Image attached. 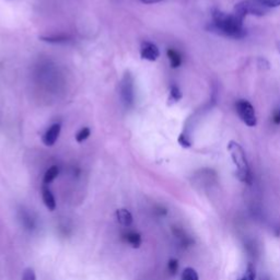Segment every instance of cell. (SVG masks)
<instances>
[{"label": "cell", "mask_w": 280, "mask_h": 280, "mask_svg": "<svg viewBox=\"0 0 280 280\" xmlns=\"http://www.w3.org/2000/svg\"><path fill=\"white\" fill-rule=\"evenodd\" d=\"M181 280H199L198 274L194 268H185L184 272L182 273V277Z\"/></svg>", "instance_id": "4fadbf2b"}, {"label": "cell", "mask_w": 280, "mask_h": 280, "mask_svg": "<svg viewBox=\"0 0 280 280\" xmlns=\"http://www.w3.org/2000/svg\"><path fill=\"white\" fill-rule=\"evenodd\" d=\"M90 134H91L90 128L83 127V128L80 129V131L78 132V134L76 135V140H77L78 142H83L84 140H87L89 138Z\"/></svg>", "instance_id": "5bb4252c"}, {"label": "cell", "mask_w": 280, "mask_h": 280, "mask_svg": "<svg viewBox=\"0 0 280 280\" xmlns=\"http://www.w3.org/2000/svg\"><path fill=\"white\" fill-rule=\"evenodd\" d=\"M125 240L133 249H138L141 245V236H140L139 233L134 232V231H131V232L125 234Z\"/></svg>", "instance_id": "30bf717a"}, {"label": "cell", "mask_w": 280, "mask_h": 280, "mask_svg": "<svg viewBox=\"0 0 280 280\" xmlns=\"http://www.w3.org/2000/svg\"><path fill=\"white\" fill-rule=\"evenodd\" d=\"M168 57H169V61L171 64V67L172 68H179L182 64V56L180 55V53L173 50V48H169L168 52Z\"/></svg>", "instance_id": "8fae6325"}, {"label": "cell", "mask_w": 280, "mask_h": 280, "mask_svg": "<svg viewBox=\"0 0 280 280\" xmlns=\"http://www.w3.org/2000/svg\"><path fill=\"white\" fill-rule=\"evenodd\" d=\"M22 280H36V276H35V273L33 269L26 268L23 273Z\"/></svg>", "instance_id": "d6986e66"}, {"label": "cell", "mask_w": 280, "mask_h": 280, "mask_svg": "<svg viewBox=\"0 0 280 280\" xmlns=\"http://www.w3.org/2000/svg\"><path fill=\"white\" fill-rule=\"evenodd\" d=\"M117 221L124 227H129L133 223V216L127 209H118L116 211Z\"/></svg>", "instance_id": "9c48e42d"}, {"label": "cell", "mask_w": 280, "mask_h": 280, "mask_svg": "<svg viewBox=\"0 0 280 280\" xmlns=\"http://www.w3.org/2000/svg\"><path fill=\"white\" fill-rule=\"evenodd\" d=\"M42 198L43 202H44L46 208L50 210V211H54L56 209V201L55 197L52 194V192L50 191V188H47L46 186H44L42 188Z\"/></svg>", "instance_id": "ba28073f"}, {"label": "cell", "mask_w": 280, "mask_h": 280, "mask_svg": "<svg viewBox=\"0 0 280 280\" xmlns=\"http://www.w3.org/2000/svg\"><path fill=\"white\" fill-rule=\"evenodd\" d=\"M168 269L171 275H175L179 271V262H177V260H174V258L170 260L168 263Z\"/></svg>", "instance_id": "ac0fdd59"}, {"label": "cell", "mask_w": 280, "mask_h": 280, "mask_svg": "<svg viewBox=\"0 0 280 280\" xmlns=\"http://www.w3.org/2000/svg\"><path fill=\"white\" fill-rule=\"evenodd\" d=\"M255 276H256V274H255L254 266H253L252 264H249V266H247L246 275L241 280H255Z\"/></svg>", "instance_id": "e0dca14e"}, {"label": "cell", "mask_w": 280, "mask_h": 280, "mask_svg": "<svg viewBox=\"0 0 280 280\" xmlns=\"http://www.w3.org/2000/svg\"><path fill=\"white\" fill-rule=\"evenodd\" d=\"M143 2H155V1H159V0H141Z\"/></svg>", "instance_id": "7402d4cb"}, {"label": "cell", "mask_w": 280, "mask_h": 280, "mask_svg": "<svg viewBox=\"0 0 280 280\" xmlns=\"http://www.w3.org/2000/svg\"><path fill=\"white\" fill-rule=\"evenodd\" d=\"M140 55L142 59L149 62H155L160 56L158 46L151 42H142L140 47Z\"/></svg>", "instance_id": "8992f818"}, {"label": "cell", "mask_w": 280, "mask_h": 280, "mask_svg": "<svg viewBox=\"0 0 280 280\" xmlns=\"http://www.w3.org/2000/svg\"><path fill=\"white\" fill-rule=\"evenodd\" d=\"M43 41L48 42V43H63L67 41L66 36H55V37H42Z\"/></svg>", "instance_id": "ffe728a7"}, {"label": "cell", "mask_w": 280, "mask_h": 280, "mask_svg": "<svg viewBox=\"0 0 280 280\" xmlns=\"http://www.w3.org/2000/svg\"><path fill=\"white\" fill-rule=\"evenodd\" d=\"M121 96L123 103L126 107H132L134 105L135 100V91H134V78L129 72L124 74V78L121 83Z\"/></svg>", "instance_id": "5b68a950"}, {"label": "cell", "mask_w": 280, "mask_h": 280, "mask_svg": "<svg viewBox=\"0 0 280 280\" xmlns=\"http://www.w3.org/2000/svg\"><path fill=\"white\" fill-rule=\"evenodd\" d=\"M277 50H278V52H279V54H280V42L277 43Z\"/></svg>", "instance_id": "603a6c76"}, {"label": "cell", "mask_w": 280, "mask_h": 280, "mask_svg": "<svg viewBox=\"0 0 280 280\" xmlns=\"http://www.w3.org/2000/svg\"><path fill=\"white\" fill-rule=\"evenodd\" d=\"M228 151L230 152L231 159L236 168V176L238 179L245 183V184H252V173L249 162H247L246 154L243 147L239 142L231 140L228 143Z\"/></svg>", "instance_id": "7a4b0ae2"}, {"label": "cell", "mask_w": 280, "mask_h": 280, "mask_svg": "<svg viewBox=\"0 0 280 280\" xmlns=\"http://www.w3.org/2000/svg\"><path fill=\"white\" fill-rule=\"evenodd\" d=\"M273 121H274L275 124H277V125H279V124H280V109L274 113Z\"/></svg>", "instance_id": "44dd1931"}, {"label": "cell", "mask_w": 280, "mask_h": 280, "mask_svg": "<svg viewBox=\"0 0 280 280\" xmlns=\"http://www.w3.org/2000/svg\"><path fill=\"white\" fill-rule=\"evenodd\" d=\"M267 8L263 7L262 4L258 3L256 0H242L234 6L233 13L244 21V19L249 14H255V15H263L267 11Z\"/></svg>", "instance_id": "3957f363"}, {"label": "cell", "mask_w": 280, "mask_h": 280, "mask_svg": "<svg viewBox=\"0 0 280 280\" xmlns=\"http://www.w3.org/2000/svg\"><path fill=\"white\" fill-rule=\"evenodd\" d=\"M235 110L241 121L246 126L255 127L257 125V117L255 109L247 100H239L235 103Z\"/></svg>", "instance_id": "277c9868"}, {"label": "cell", "mask_w": 280, "mask_h": 280, "mask_svg": "<svg viewBox=\"0 0 280 280\" xmlns=\"http://www.w3.org/2000/svg\"><path fill=\"white\" fill-rule=\"evenodd\" d=\"M59 174V169H58V166L56 165H53L51 166L50 169H48L46 172H45V175H44V180H43V182H44V184L47 185V184H51V183L56 179V177L58 176Z\"/></svg>", "instance_id": "7c38bea8"}, {"label": "cell", "mask_w": 280, "mask_h": 280, "mask_svg": "<svg viewBox=\"0 0 280 280\" xmlns=\"http://www.w3.org/2000/svg\"><path fill=\"white\" fill-rule=\"evenodd\" d=\"M243 22L244 21L239 19L233 12L227 13L219 9L212 11V29L222 35L233 39L243 37L245 35Z\"/></svg>", "instance_id": "6da1fadb"}, {"label": "cell", "mask_w": 280, "mask_h": 280, "mask_svg": "<svg viewBox=\"0 0 280 280\" xmlns=\"http://www.w3.org/2000/svg\"><path fill=\"white\" fill-rule=\"evenodd\" d=\"M182 99V92L181 90L176 87V85H172L170 89V100L173 102H177Z\"/></svg>", "instance_id": "2e32d148"}, {"label": "cell", "mask_w": 280, "mask_h": 280, "mask_svg": "<svg viewBox=\"0 0 280 280\" xmlns=\"http://www.w3.org/2000/svg\"><path fill=\"white\" fill-rule=\"evenodd\" d=\"M61 132H62L61 124H54V125H52L47 129L46 133L44 134V136H43V142L48 147L54 146L55 142L57 141V139L59 138Z\"/></svg>", "instance_id": "52a82bcc"}, {"label": "cell", "mask_w": 280, "mask_h": 280, "mask_svg": "<svg viewBox=\"0 0 280 280\" xmlns=\"http://www.w3.org/2000/svg\"><path fill=\"white\" fill-rule=\"evenodd\" d=\"M256 1L267 9L280 7V0H256Z\"/></svg>", "instance_id": "9a60e30c"}]
</instances>
